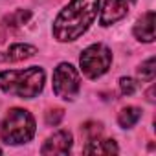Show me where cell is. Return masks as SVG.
Masks as SVG:
<instances>
[{"instance_id": "obj_5", "label": "cell", "mask_w": 156, "mask_h": 156, "mask_svg": "<svg viewBox=\"0 0 156 156\" xmlns=\"http://www.w3.org/2000/svg\"><path fill=\"white\" fill-rule=\"evenodd\" d=\"M81 90V77L70 62H61L53 70V94L61 99L72 101Z\"/></svg>"}, {"instance_id": "obj_3", "label": "cell", "mask_w": 156, "mask_h": 156, "mask_svg": "<svg viewBox=\"0 0 156 156\" xmlns=\"http://www.w3.org/2000/svg\"><path fill=\"white\" fill-rule=\"evenodd\" d=\"M35 118L26 108H9L6 118L0 123V138L8 145H22L35 136Z\"/></svg>"}, {"instance_id": "obj_13", "label": "cell", "mask_w": 156, "mask_h": 156, "mask_svg": "<svg viewBox=\"0 0 156 156\" xmlns=\"http://www.w3.org/2000/svg\"><path fill=\"white\" fill-rule=\"evenodd\" d=\"M138 75L141 81L152 83L154 81V75H156V68H154V57H149L145 62H141V66L138 68Z\"/></svg>"}, {"instance_id": "obj_2", "label": "cell", "mask_w": 156, "mask_h": 156, "mask_svg": "<svg viewBox=\"0 0 156 156\" xmlns=\"http://www.w3.org/2000/svg\"><path fill=\"white\" fill-rule=\"evenodd\" d=\"M44 83H46V73L41 66L0 72V90L8 96H15L20 99L37 98L42 92Z\"/></svg>"}, {"instance_id": "obj_6", "label": "cell", "mask_w": 156, "mask_h": 156, "mask_svg": "<svg viewBox=\"0 0 156 156\" xmlns=\"http://www.w3.org/2000/svg\"><path fill=\"white\" fill-rule=\"evenodd\" d=\"M134 2L136 0H105L101 15H99V24L107 28V26L119 22L121 19H125L129 15Z\"/></svg>"}, {"instance_id": "obj_15", "label": "cell", "mask_w": 156, "mask_h": 156, "mask_svg": "<svg viewBox=\"0 0 156 156\" xmlns=\"http://www.w3.org/2000/svg\"><path fill=\"white\" fill-rule=\"evenodd\" d=\"M55 112H57V114L53 116V114H51V110H50V114L46 116V121H48V125H51V123H53V125H57V123H59V119L62 118V110H61V108H57Z\"/></svg>"}, {"instance_id": "obj_12", "label": "cell", "mask_w": 156, "mask_h": 156, "mask_svg": "<svg viewBox=\"0 0 156 156\" xmlns=\"http://www.w3.org/2000/svg\"><path fill=\"white\" fill-rule=\"evenodd\" d=\"M30 17H31V13H30L28 9H17V11L9 13L8 17H4L2 24H4L6 28H19V26H22V24H26V22L30 20Z\"/></svg>"}, {"instance_id": "obj_7", "label": "cell", "mask_w": 156, "mask_h": 156, "mask_svg": "<svg viewBox=\"0 0 156 156\" xmlns=\"http://www.w3.org/2000/svg\"><path fill=\"white\" fill-rule=\"evenodd\" d=\"M72 145H73V136H72V132H70V130H57L55 134H51V136L44 141L41 152H42L44 156H48V154H51V156H53V154H68L70 149H72Z\"/></svg>"}, {"instance_id": "obj_8", "label": "cell", "mask_w": 156, "mask_h": 156, "mask_svg": "<svg viewBox=\"0 0 156 156\" xmlns=\"http://www.w3.org/2000/svg\"><path fill=\"white\" fill-rule=\"evenodd\" d=\"M35 53H37V48L31 44H22V42L11 44L8 50L0 53V62H20V61L33 57Z\"/></svg>"}, {"instance_id": "obj_1", "label": "cell", "mask_w": 156, "mask_h": 156, "mask_svg": "<svg viewBox=\"0 0 156 156\" xmlns=\"http://www.w3.org/2000/svg\"><path fill=\"white\" fill-rule=\"evenodd\" d=\"M99 11V0H70L53 20V39L59 42L77 41L94 24Z\"/></svg>"}, {"instance_id": "obj_9", "label": "cell", "mask_w": 156, "mask_h": 156, "mask_svg": "<svg viewBox=\"0 0 156 156\" xmlns=\"http://www.w3.org/2000/svg\"><path fill=\"white\" fill-rule=\"evenodd\" d=\"M134 37L141 42H152L154 41V11H147L138 19L132 30Z\"/></svg>"}, {"instance_id": "obj_4", "label": "cell", "mask_w": 156, "mask_h": 156, "mask_svg": "<svg viewBox=\"0 0 156 156\" xmlns=\"http://www.w3.org/2000/svg\"><path fill=\"white\" fill-rule=\"evenodd\" d=\"M112 64V51L105 44H90L88 48L83 50L79 57V66L81 72L88 77V79H98V77L105 75Z\"/></svg>"}, {"instance_id": "obj_10", "label": "cell", "mask_w": 156, "mask_h": 156, "mask_svg": "<svg viewBox=\"0 0 156 156\" xmlns=\"http://www.w3.org/2000/svg\"><path fill=\"white\" fill-rule=\"evenodd\" d=\"M85 154H118L119 147L116 145L114 140H99V138H90L88 143L83 149Z\"/></svg>"}, {"instance_id": "obj_14", "label": "cell", "mask_w": 156, "mask_h": 156, "mask_svg": "<svg viewBox=\"0 0 156 156\" xmlns=\"http://www.w3.org/2000/svg\"><path fill=\"white\" fill-rule=\"evenodd\" d=\"M119 90H121L123 96H132L138 90V83L132 77H121L119 79Z\"/></svg>"}, {"instance_id": "obj_16", "label": "cell", "mask_w": 156, "mask_h": 156, "mask_svg": "<svg viewBox=\"0 0 156 156\" xmlns=\"http://www.w3.org/2000/svg\"><path fill=\"white\" fill-rule=\"evenodd\" d=\"M0 152H2V149H0Z\"/></svg>"}, {"instance_id": "obj_11", "label": "cell", "mask_w": 156, "mask_h": 156, "mask_svg": "<svg viewBox=\"0 0 156 156\" xmlns=\"http://www.w3.org/2000/svg\"><path fill=\"white\" fill-rule=\"evenodd\" d=\"M140 118H141V108H138V107H125L118 114V123L123 129H130V127H134L140 121Z\"/></svg>"}]
</instances>
